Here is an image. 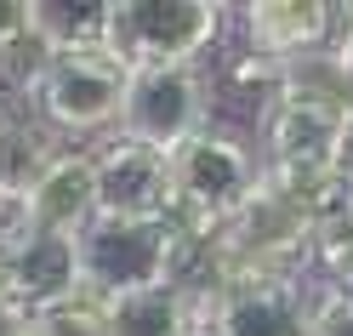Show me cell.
Segmentation results:
<instances>
[{"label": "cell", "mask_w": 353, "mask_h": 336, "mask_svg": "<svg viewBox=\"0 0 353 336\" xmlns=\"http://www.w3.org/2000/svg\"><path fill=\"white\" fill-rule=\"evenodd\" d=\"M120 97H125V69L92 40V46L52 52L29 103L57 137H92V131H114Z\"/></svg>", "instance_id": "cell-3"}, {"label": "cell", "mask_w": 353, "mask_h": 336, "mask_svg": "<svg viewBox=\"0 0 353 336\" xmlns=\"http://www.w3.org/2000/svg\"><path fill=\"white\" fill-rule=\"evenodd\" d=\"M205 126H211V86L200 75V63L194 69H137V75H125L114 137L143 143L154 154H176Z\"/></svg>", "instance_id": "cell-4"}, {"label": "cell", "mask_w": 353, "mask_h": 336, "mask_svg": "<svg viewBox=\"0 0 353 336\" xmlns=\"http://www.w3.org/2000/svg\"><path fill=\"white\" fill-rule=\"evenodd\" d=\"M92 160H97V217L103 222H176L171 154L114 137Z\"/></svg>", "instance_id": "cell-6"}, {"label": "cell", "mask_w": 353, "mask_h": 336, "mask_svg": "<svg viewBox=\"0 0 353 336\" xmlns=\"http://www.w3.org/2000/svg\"><path fill=\"white\" fill-rule=\"evenodd\" d=\"M330 171H336L342 183L353 188V108H347V120H342V131H336V154H330Z\"/></svg>", "instance_id": "cell-16"}, {"label": "cell", "mask_w": 353, "mask_h": 336, "mask_svg": "<svg viewBox=\"0 0 353 336\" xmlns=\"http://www.w3.org/2000/svg\"><path fill=\"white\" fill-rule=\"evenodd\" d=\"M347 115H330V108L296 103V97H268V108L256 115L262 131V166L268 171H330V154H336V131Z\"/></svg>", "instance_id": "cell-10"}, {"label": "cell", "mask_w": 353, "mask_h": 336, "mask_svg": "<svg viewBox=\"0 0 353 336\" xmlns=\"http://www.w3.org/2000/svg\"><path fill=\"white\" fill-rule=\"evenodd\" d=\"M314 279H234L200 308L205 336H307Z\"/></svg>", "instance_id": "cell-7"}, {"label": "cell", "mask_w": 353, "mask_h": 336, "mask_svg": "<svg viewBox=\"0 0 353 336\" xmlns=\"http://www.w3.org/2000/svg\"><path fill=\"white\" fill-rule=\"evenodd\" d=\"M171 183H176V222L223 228L262 188V148H251L239 131L205 126L171 154Z\"/></svg>", "instance_id": "cell-2"}, {"label": "cell", "mask_w": 353, "mask_h": 336, "mask_svg": "<svg viewBox=\"0 0 353 336\" xmlns=\"http://www.w3.org/2000/svg\"><path fill=\"white\" fill-rule=\"evenodd\" d=\"M69 148L57 131L34 115V103H12L0 97V194L29 199L34 183L46 177V166Z\"/></svg>", "instance_id": "cell-12"}, {"label": "cell", "mask_w": 353, "mask_h": 336, "mask_svg": "<svg viewBox=\"0 0 353 336\" xmlns=\"http://www.w3.org/2000/svg\"><path fill=\"white\" fill-rule=\"evenodd\" d=\"M307 336H353V302L342 297H314V313H307Z\"/></svg>", "instance_id": "cell-15"}, {"label": "cell", "mask_w": 353, "mask_h": 336, "mask_svg": "<svg viewBox=\"0 0 353 336\" xmlns=\"http://www.w3.org/2000/svg\"><path fill=\"white\" fill-rule=\"evenodd\" d=\"M330 52H336L347 69H353V6H347V12H336V40H330Z\"/></svg>", "instance_id": "cell-17"}, {"label": "cell", "mask_w": 353, "mask_h": 336, "mask_svg": "<svg viewBox=\"0 0 353 336\" xmlns=\"http://www.w3.org/2000/svg\"><path fill=\"white\" fill-rule=\"evenodd\" d=\"M216 34H223V6H211V0H114V6H103L97 46L125 75L194 69L200 52L216 46Z\"/></svg>", "instance_id": "cell-1"}, {"label": "cell", "mask_w": 353, "mask_h": 336, "mask_svg": "<svg viewBox=\"0 0 353 336\" xmlns=\"http://www.w3.org/2000/svg\"><path fill=\"white\" fill-rule=\"evenodd\" d=\"M165 251H171V222H92L80 234V279L97 297L165 285Z\"/></svg>", "instance_id": "cell-5"}, {"label": "cell", "mask_w": 353, "mask_h": 336, "mask_svg": "<svg viewBox=\"0 0 353 336\" xmlns=\"http://www.w3.org/2000/svg\"><path fill=\"white\" fill-rule=\"evenodd\" d=\"M239 29H245V52L262 63H302L336 40V6L325 0H256L239 6Z\"/></svg>", "instance_id": "cell-9"}, {"label": "cell", "mask_w": 353, "mask_h": 336, "mask_svg": "<svg viewBox=\"0 0 353 336\" xmlns=\"http://www.w3.org/2000/svg\"><path fill=\"white\" fill-rule=\"evenodd\" d=\"M314 290H325V297H342L353 302V222L336 234H319L314 239Z\"/></svg>", "instance_id": "cell-14"}, {"label": "cell", "mask_w": 353, "mask_h": 336, "mask_svg": "<svg viewBox=\"0 0 353 336\" xmlns=\"http://www.w3.org/2000/svg\"><path fill=\"white\" fill-rule=\"evenodd\" d=\"M200 336H205V330H200Z\"/></svg>", "instance_id": "cell-19"}, {"label": "cell", "mask_w": 353, "mask_h": 336, "mask_svg": "<svg viewBox=\"0 0 353 336\" xmlns=\"http://www.w3.org/2000/svg\"><path fill=\"white\" fill-rule=\"evenodd\" d=\"M92 222H97V160H92V148L69 143L29 194V228L80 239Z\"/></svg>", "instance_id": "cell-11"}, {"label": "cell", "mask_w": 353, "mask_h": 336, "mask_svg": "<svg viewBox=\"0 0 353 336\" xmlns=\"http://www.w3.org/2000/svg\"><path fill=\"white\" fill-rule=\"evenodd\" d=\"M23 330H29V313H17V308L0 302V336H23Z\"/></svg>", "instance_id": "cell-18"}, {"label": "cell", "mask_w": 353, "mask_h": 336, "mask_svg": "<svg viewBox=\"0 0 353 336\" xmlns=\"http://www.w3.org/2000/svg\"><path fill=\"white\" fill-rule=\"evenodd\" d=\"M80 285H85L80 279V239L29 228L23 239L0 245V302L29 313V319L57 308L63 297H74Z\"/></svg>", "instance_id": "cell-8"}, {"label": "cell", "mask_w": 353, "mask_h": 336, "mask_svg": "<svg viewBox=\"0 0 353 336\" xmlns=\"http://www.w3.org/2000/svg\"><path fill=\"white\" fill-rule=\"evenodd\" d=\"M200 308L171 285L120 290L103 308V336H200Z\"/></svg>", "instance_id": "cell-13"}]
</instances>
